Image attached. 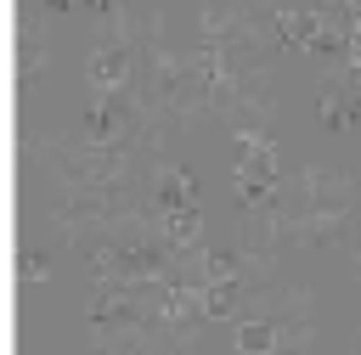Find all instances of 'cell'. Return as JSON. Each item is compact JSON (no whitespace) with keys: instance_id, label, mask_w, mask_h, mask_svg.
Wrapping results in <instances>:
<instances>
[{"instance_id":"6da1fadb","label":"cell","mask_w":361,"mask_h":355,"mask_svg":"<svg viewBox=\"0 0 361 355\" xmlns=\"http://www.w3.org/2000/svg\"><path fill=\"white\" fill-rule=\"evenodd\" d=\"M288 197L316 203V208H355L361 203V175H350L338 163H299L288 175Z\"/></svg>"},{"instance_id":"3957f363","label":"cell","mask_w":361,"mask_h":355,"mask_svg":"<svg viewBox=\"0 0 361 355\" xmlns=\"http://www.w3.org/2000/svg\"><path fill=\"white\" fill-rule=\"evenodd\" d=\"M45 68H51V34H45V23H39V6L23 0V28H17V85L34 90V85L45 79Z\"/></svg>"},{"instance_id":"5b68a950","label":"cell","mask_w":361,"mask_h":355,"mask_svg":"<svg viewBox=\"0 0 361 355\" xmlns=\"http://www.w3.org/2000/svg\"><path fill=\"white\" fill-rule=\"evenodd\" d=\"M237 349H243V355H265V349H276V321L243 316V321H237Z\"/></svg>"},{"instance_id":"8992f818","label":"cell","mask_w":361,"mask_h":355,"mask_svg":"<svg viewBox=\"0 0 361 355\" xmlns=\"http://www.w3.org/2000/svg\"><path fill=\"white\" fill-rule=\"evenodd\" d=\"M17 276H23L28 287H34V282H51V254H39V248L23 242V248H17Z\"/></svg>"},{"instance_id":"277c9868","label":"cell","mask_w":361,"mask_h":355,"mask_svg":"<svg viewBox=\"0 0 361 355\" xmlns=\"http://www.w3.org/2000/svg\"><path fill=\"white\" fill-rule=\"evenodd\" d=\"M147 197L158 208H197V175L186 163H175V158H158L147 169Z\"/></svg>"},{"instance_id":"7a4b0ae2","label":"cell","mask_w":361,"mask_h":355,"mask_svg":"<svg viewBox=\"0 0 361 355\" xmlns=\"http://www.w3.org/2000/svg\"><path fill=\"white\" fill-rule=\"evenodd\" d=\"M85 85H90V96L130 90L135 85V45H124L118 34L96 28L90 34V51H85Z\"/></svg>"},{"instance_id":"52a82bcc","label":"cell","mask_w":361,"mask_h":355,"mask_svg":"<svg viewBox=\"0 0 361 355\" xmlns=\"http://www.w3.org/2000/svg\"><path fill=\"white\" fill-rule=\"evenodd\" d=\"M344 349H361V327H355V332H350V338H344Z\"/></svg>"}]
</instances>
